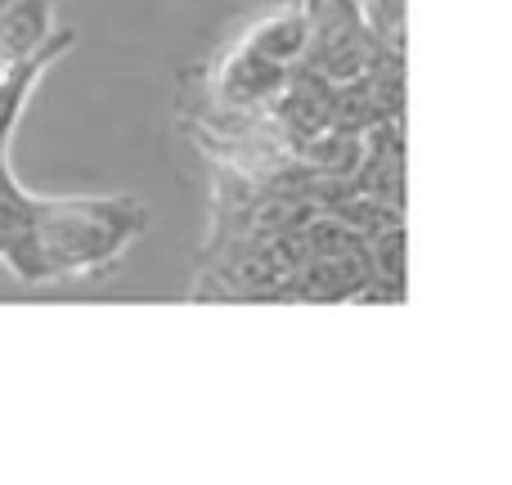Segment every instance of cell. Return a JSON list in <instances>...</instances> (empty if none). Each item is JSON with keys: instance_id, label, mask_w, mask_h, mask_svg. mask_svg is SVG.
I'll return each mask as SVG.
<instances>
[{"instance_id": "1", "label": "cell", "mask_w": 512, "mask_h": 485, "mask_svg": "<svg viewBox=\"0 0 512 485\" xmlns=\"http://www.w3.org/2000/svg\"><path fill=\"white\" fill-rule=\"evenodd\" d=\"M149 212L140 198H41L36 207V247L45 274L95 279L113 270L126 247L144 234Z\"/></svg>"}, {"instance_id": "2", "label": "cell", "mask_w": 512, "mask_h": 485, "mask_svg": "<svg viewBox=\"0 0 512 485\" xmlns=\"http://www.w3.org/2000/svg\"><path fill=\"white\" fill-rule=\"evenodd\" d=\"M36 207H41V198L27 194L9 167L0 171V261L23 283L50 279L41 261V247H36Z\"/></svg>"}, {"instance_id": "3", "label": "cell", "mask_w": 512, "mask_h": 485, "mask_svg": "<svg viewBox=\"0 0 512 485\" xmlns=\"http://www.w3.org/2000/svg\"><path fill=\"white\" fill-rule=\"evenodd\" d=\"M72 41H77L72 32L54 27L50 41L36 45V50L27 54V59H18V63H9V68H0V140H5V144H9V135H14L18 117H23L27 99H32L36 81H41L45 72L54 68V59H59V54H68V50H72Z\"/></svg>"}, {"instance_id": "4", "label": "cell", "mask_w": 512, "mask_h": 485, "mask_svg": "<svg viewBox=\"0 0 512 485\" xmlns=\"http://www.w3.org/2000/svg\"><path fill=\"white\" fill-rule=\"evenodd\" d=\"M5 167H9V144L0 140V171H5Z\"/></svg>"}]
</instances>
